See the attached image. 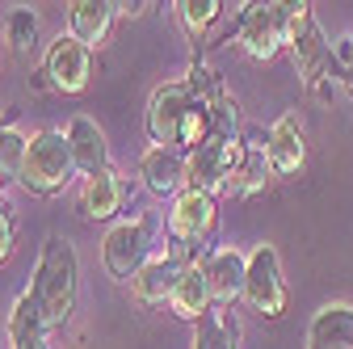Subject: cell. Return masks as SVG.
Segmentation results:
<instances>
[{
  "label": "cell",
  "mask_w": 353,
  "mask_h": 349,
  "mask_svg": "<svg viewBox=\"0 0 353 349\" xmlns=\"http://www.w3.org/2000/svg\"><path fill=\"white\" fill-rule=\"evenodd\" d=\"M349 93H353V89H349Z\"/></svg>",
  "instance_id": "obj_27"
},
{
  "label": "cell",
  "mask_w": 353,
  "mask_h": 349,
  "mask_svg": "<svg viewBox=\"0 0 353 349\" xmlns=\"http://www.w3.org/2000/svg\"><path fill=\"white\" fill-rule=\"evenodd\" d=\"M214 223H219V206L214 198L198 194V190H185L172 198V210H168V240L176 244V252H198L210 236H214Z\"/></svg>",
  "instance_id": "obj_8"
},
{
  "label": "cell",
  "mask_w": 353,
  "mask_h": 349,
  "mask_svg": "<svg viewBox=\"0 0 353 349\" xmlns=\"http://www.w3.org/2000/svg\"><path fill=\"white\" fill-rule=\"evenodd\" d=\"M223 0H181L176 5V13H181V21H185V30L198 38V34H206L219 17H223Z\"/></svg>",
  "instance_id": "obj_23"
},
{
  "label": "cell",
  "mask_w": 353,
  "mask_h": 349,
  "mask_svg": "<svg viewBox=\"0 0 353 349\" xmlns=\"http://www.w3.org/2000/svg\"><path fill=\"white\" fill-rule=\"evenodd\" d=\"M332 80L345 84V89H353V34L332 47Z\"/></svg>",
  "instance_id": "obj_25"
},
{
  "label": "cell",
  "mask_w": 353,
  "mask_h": 349,
  "mask_svg": "<svg viewBox=\"0 0 353 349\" xmlns=\"http://www.w3.org/2000/svg\"><path fill=\"white\" fill-rule=\"evenodd\" d=\"M202 270L210 282V299L214 308H236L244 299V282H248V257L240 248H219L210 257H202Z\"/></svg>",
  "instance_id": "obj_11"
},
{
  "label": "cell",
  "mask_w": 353,
  "mask_h": 349,
  "mask_svg": "<svg viewBox=\"0 0 353 349\" xmlns=\"http://www.w3.org/2000/svg\"><path fill=\"white\" fill-rule=\"evenodd\" d=\"M286 9V51L294 55V68L303 76V84L312 93H324V80H332V47L324 42V30L312 13V5H294V0H282Z\"/></svg>",
  "instance_id": "obj_3"
},
{
  "label": "cell",
  "mask_w": 353,
  "mask_h": 349,
  "mask_svg": "<svg viewBox=\"0 0 353 349\" xmlns=\"http://www.w3.org/2000/svg\"><path fill=\"white\" fill-rule=\"evenodd\" d=\"M68 148H72V160H76V172L88 181V177H101V172H110V148H105V135L101 126L93 118H72L68 122Z\"/></svg>",
  "instance_id": "obj_12"
},
{
  "label": "cell",
  "mask_w": 353,
  "mask_h": 349,
  "mask_svg": "<svg viewBox=\"0 0 353 349\" xmlns=\"http://www.w3.org/2000/svg\"><path fill=\"white\" fill-rule=\"evenodd\" d=\"M236 47L252 63H270L286 51V9L278 5H244L236 26Z\"/></svg>",
  "instance_id": "obj_5"
},
{
  "label": "cell",
  "mask_w": 353,
  "mask_h": 349,
  "mask_svg": "<svg viewBox=\"0 0 353 349\" xmlns=\"http://www.w3.org/2000/svg\"><path fill=\"white\" fill-rule=\"evenodd\" d=\"M172 316H181L190 324H198L210 308H214V299H210V282H206V270H202V257L198 261H185V270L181 278H176V290H172Z\"/></svg>",
  "instance_id": "obj_16"
},
{
  "label": "cell",
  "mask_w": 353,
  "mask_h": 349,
  "mask_svg": "<svg viewBox=\"0 0 353 349\" xmlns=\"http://www.w3.org/2000/svg\"><path fill=\"white\" fill-rule=\"evenodd\" d=\"M244 303L265 316V320H278L286 312V278H282V261L274 252V244H261L248 257V282H244Z\"/></svg>",
  "instance_id": "obj_7"
},
{
  "label": "cell",
  "mask_w": 353,
  "mask_h": 349,
  "mask_svg": "<svg viewBox=\"0 0 353 349\" xmlns=\"http://www.w3.org/2000/svg\"><path fill=\"white\" fill-rule=\"evenodd\" d=\"M194 349H240V324H236L232 308H210L198 320Z\"/></svg>",
  "instance_id": "obj_21"
},
{
  "label": "cell",
  "mask_w": 353,
  "mask_h": 349,
  "mask_svg": "<svg viewBox=\"0 0 353 349\" xmlns=\"http://www.w3.org/2000/svg\"><path fill=\"white\" fill-rule=\"evenodd\" d=\"M9 252H13V210L0 198V266L9 261Z\"/></svg>",
  "instance_id": "obj_26"
},
{
  "label": "cell",
  "mask_w": 353,
  "mask_h": 349,
  "mask_svg": "<svg viewBox=\"0 0 353 349\" xmlns=\"http://www.w3.org/2000/svg\"><path fill=\"white\" fill-rule=\"evenodd\" d=\"M240 148H244V139H236V130H210V135L185 156V190H198L206 198L228 194Z\"/></svg>",
  "instance_id": "obj_4"
},
{
  "label": "cell",
  "mask_w": 353,
  "mask_h": 349,
  "mask_svg": "<svg viewBox=\"0 0 353 349\" xmlns=\"http://www.w3.org/2000/svg\"><path fill=\"white\" fill-rule=\"evenodd\" d=\"M47 320H42V308L34 303V295L26 290L13 303V316H9V341L13 349H47Z\"/></svg>",
  "instance_id": "obj_20"
},
{
  "label": "cell",
  "mask_w": 353,
  "mask_h": 349,
  "mask_svg": "<svg viewBox=\"0 0 353 349\" xmlns=\"http://www.w3.org/2000/svg\"><path fill=\"white\" fill-rule=\"evenodd\" d=\"M270 156H265V139L261 143H244L240 156H236V168H232V181H228V194L236 198H252L256 190H265L270 181Z\"/></svg>",
  "instance_id": "obj_19"
},
{
  "label": "cell",
  "mask_w": 353,
  "mask_h": 349,
  "mask_svg": "<svg viewBox=\"0 0 353 349\" xmlns=\"http://www.w3.org/2000/svg\"><path fill=\"white\" fill-rule=\"evenodd\" d=\"M307 349H353V308L328 303L307 324Z\"/></svg>",
  "instance_id": "obj_17"
},
{
  "label": "cell",
  "mask_w": 353,
  "mask_h": 349,
  "mask_svg": "<svg viewBox=\"0 0 353 349\" xmlns=\"http://www.w3.org/2000/svg\"><path fill=\"white\" fill-rule=\"evenodd\" d=\"M265 156H270L274 177H294V172L307 164V130H303V118L294 110H286L270 126V135H265Z\"/></svg>",
  "instance_id": "obj_10"
},
{
  "label": "cell",
  "mask_w": 353,
  "mask_h": 349,
  "mask_svg": "<svg viewBox=\"0 0 353 349\" xmlns=\"http://www.w3.org/2000/svg\"><path fill=\"white\" fill-rule=\"evenodd\" d=\"M76 290H80V261L68 236H47L38 257V270L30 282V295L42 308L47 328H63L76 312Z\"/></svg>",
  "instance_id": "obj_1"
},
{
  "label": "cell",
  "mask_w": 353,
  "mask_h": 349,
  "mask_svg": "<svg viewBox=\"0 0 353 349\" xmlns=\"http://www.w3.org/2000/svg\"><path fill=\"white\" fill-rule=\"evenodd\" d=\"M139 177H143L148 194H156V198L185 194V156L172 148H152L139 160Z\"/></svg>",
  "instance_id": "obj_13"
},
{
  "label": "cell",
  "mask_w": 353,
  "mask_h": 349,
  "mask_svg": "<svg viewBox=\"0 0 353 349\" xmlns=\"http://www.w3.org/2000/svg\"><path fill=\"white\" fill-rule=\"evenodd\" d=\"M26 148H30V139L21 130H13V122H0V181H9V177L21 172Z\"/></svg>",
  "instance_id": "obj_22"
},
{
  "label": "cell",
  "mask_w": 353,
  "mask_h": 349,
  "mask_svg": "<svg viewBox=\"0 0 353 349\" xmlns=\"http://www.w3.org/2000/svg\"><path fill=\"white\" fill-rule=\"evenodd\" d=\"M152 261V219H126L110 228L101 240V266L114 282H135V274Z\"/></svg>",
  "instance_id": "obj_6"
},
{
  "label": "cell",
  "mask_w": 353,
  "mask_h": 349,
  "mask_svg": "<svg viewBox=\"0 0 353 349\" xmlns=\"http://www.w3.org/2000/svg\"><path fill=\"white\" fill-rule=\"evenodd\" d=\"M47 76H51V89L55 93H84L88 89V76H93V51L76 42L72 34H59L47 51Z\"/></svg>",
  "instance_id": "obj_9"
},
{
  "label": "cell",
  "mask_w": 353,
  "mask_h": 349,
  "mask_svg": "<svg viewBox=\"0 0 353 349\" xmlns=\"http://www.w3.org/2000/svg\"><path fill=\"white\" fill-rule=\"evenodd\" d=\"M114 13L118 9L110 5V0H72L68 5V34L93 51V47H101V42L110 38Z\"/></svg>",
  "instance_id": "obj_15"
},
{
  "label": "cell",
  "mask_w": 353,
  "mask_h": 349,
  "mask_svg": "<svg viewBox=\"0 0 353 349\" xmlns=\"http://www.w3.org/2000/svg\"><path fill=\"white\" fill-rule=\"evenodd\" d=\"M9 42H13L17 55L34 51V42H38V13L34 9H13L9 13Z\"/></svg>",
  "instance_id": "obj_24"
},
{
  "label": "cell",
  "mask_w": 353,
  "mask_h": 349,
  "mask_svg": "<svg viewBox=\"0 0 353 349\" xmlns=\"http://www.w3.org/2000/svg\"><path fill=\"white\" fill-rule=\"evenodd\" d=\"M181 270H185L181 257H152L148 266L135 274L130 290H135V299L143 303V308H164V303H172V290H176Z\"/></svg>",
  "instance_id": "obj_14"
},
{
  "label": "cell",
  "mask_w": 353,
  "mask_h": 349,
  "mask_svg": "<svg viewBox=\"0 0 353 349\" xmlns=\"http://www.w3.org/2000/svg\"><path fill=\"white\" fill-rule=\"evenodd\" d=\"M72 177H76V160H72L68 135L63 130H38L26 148L21 172H17L21 190L34 198H55L72 186Z\"/></svg>",
  "instance_id": "obj_2"
},
{
  "label": "cell",
  "mask_w": 353,
  "mask_h": 349,
  "mask_svg": "<svg viewBox=\"0 0 353 349\" xmlns=\"http://www.w3.org/2000/svg\"><path fill=\"white\" fill-rule=\"evenodd\" d=\"M122 202H126V181L118 177L114 168L101 172V177H88L84 190H80V210H84V219H97V223L114 219V215L122 210Z\"/></svg>",
  "instance_id": "obj_18"
}]
</instances>
